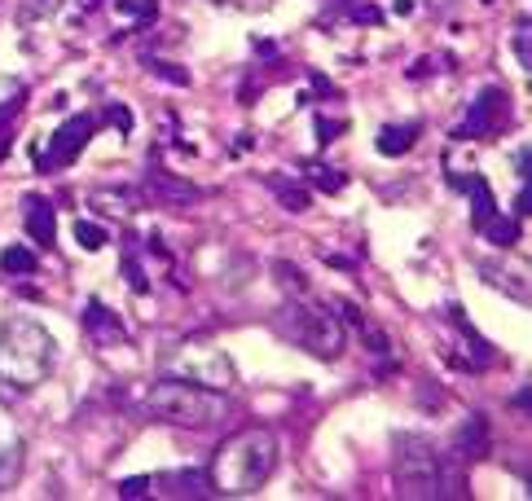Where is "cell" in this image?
Returning a JSON list of instances; mask_svg holds the SVG:
<instances>
[{"mask_svg":"<svg viewBox=\"0 0 532 501\" xmlns=\"http://www.w3.org/2000/svg\"><path fill=\"white\" fill-rule=\"evenodd\" d=\"M58 365L53 334L27 317H14L0 326V405H18L31 396Z\"/></svg>","mask_w":532,"mask_h":501,"instance_id":"obj_1","label":"cell"},{"mask_svg":"<svg viewBox=\"0 0 532 501\" xmlns=\"http://www.w3.org/2000/svg\"><path fill=\"white\" fill-rule=\"evenodd\" d=\"M392 480L396 497L409 501H453L467 497V480H462L458 462L449 453H440L427 436H396V458H392Z\"/></svg>","mask_w":532,"mask_h":501,"instance_id":"obj_2","label":"cell"},{"mask_svg":"<svg viewBox=\"0 0 532 501\" xmlns=\"http://www.w3.org/2000/svg\"><path fill=\"white\" fill-rule=\"evenodd\" d=\"M277 471V440L264 427H247L234 440L220 444L212 462V484L216 497H251L260 493V484H269Z\"/></svg>","mask_w":532,"mask_h":501,"instance_id":"obj_3","label":"cell"},{"mask_svg":"<svg viewBox=\"0 0 532 501\" xmlns=\"http://www.w3.org/2000/svg\"><path fill=\"white\" fill-rule=\"evenodd\" d=\"M146 409L159 422H172V427L207 431V427H216V422H225L229 400H225V392L194 383V378H159L146 392Z\"/></svg>","mask_w":532,"mask_h":501,"instance_id":"obj_4","label":"cell"},{"mask_svg":"<svg viewBox=\"0 0 532 501\" xmlns=\"http://www.w3.org/2000/svg\"><path fill=\"white\" fill-rule=\"evenodd\" d=\"M277 334L291 339L295 348H304L308 356H317V361H335L343 352L339 317L330 313L326 304H317V299H295V304H286L282 313H277Z\"/></svg>","mask_w":532,"mask_h":501,"instance_id":"obj_5","label":"cell"},{"mask_svg":"<svg viewBox=\"0 0 532 501\" xmlns=\"http://www.w3.org/2000/svg\"><path fill=\"white\" fill-rule=\"evenodd\" d=\"M506 124H511V93H506V88H497V84H489L471 102L467 124L453 132V137H458V141H493Z\"/></svg>","mask_w":532,"mask_h":501,"instance_id":"obj_6","label":"cell"},{"mask_svg":"<svg viewBox=\"0 0 532 501\" xmlns=\"http://www.w3.org/2000/svg\"><path fill=\"white\" fill-rule=\"evenodd\" d=\"M93 132H97V119L93 115H71L66 124L49 137V150L40 154V172H53V167H66V163H75L80 159V150L93 141Z\"/></svg>","mask_w":532,"mask_h":501,"instance_id":"obj_7","label":"cell"},{"mask_svg":"<svg viewBox=\"0 0 532 501\" xmlns=\"http://www.w3.org/2000/svg\"><path fill=\"white\" fill-rule=\"evenodd\" d=\"M489 453H493L489 418H484V414H467V422L453 431V458H462V462H484Z\"/></svg>","mask_w":532,"mask_h":501,"instance_id":"obj_8","label":"cell"},{"mask_svg":"<svg viewBox=\"0 0 532 501\" xmlns=\"http://www.w3.org/2000/svg\"><path fill=\"white\" fill-rule=\"evenodd\" d=\"M146 194L159 207H190V203H198V185L172 176L168 167H150V172H146Z\"/></svg>","mask_w":532,"mask_h":501,"instance_id":"obj_9","label":"cell"},{"mask_svg":"<svg viewBox=\"0 0 532 501\" xmlns=\"http://www.w3.org/2000/svg\"><path fill=\"white\" fill-rule=\"evenodd\" d=\"M159 493L163 497H176V501H203V497H216V484H212V471H168V475H159Z\"/></svg>","mask_w":532,"mask_h":501,"instance_id":"obj_10","label":"cell"},{"mask_svg":"<svg viewBox=\"0 0 532 501\" xmlns=\"http://www.w3.org/2000/svg\"><path fill=\"white\" fill-rule=\"evenodd\" d=\"M449 321L458 326V334H462V348H467V356H462L458 365H467V370H489V365L497 361V352L489 348V339H484V334L475 330L467 317H462V308H458V304H449Z\"/></svg>","mask_w":532,"mask_h":501,"instance_id":"obj_11","label":"cell"},{"mask_svg":"<svg viewBox=\"0 0 532 501\" xmlns=\"http://www.w3.org/2000/svg\"><path fill=\"white\" fill-rule=\"evenodd\" d=\"M84 330L93 334V343H102V348H110V343H124V339H128L124 321L110 313L102 299H88V304H84Z\"/></svg>","mask_w":532,"mask_h":501,"instance_id":"obj_12","label":"cell"},{"mask_svg":"<svg viewBox=\"0 0 532 501\" xmlns=\"http://www.w3.org/2000/svg\"><path fill=\"white\" fill-rule=\"evenodd\" d=\"M22 207H27V233L36 247H53V238H58V216H53V203L40 194H27L22 198Z\"/></svg>","mask_w":532,"mask_h":501,"instance_id":"obj_13","label":"cell"},{"mask_svg":"<svg viewBox=\"0 0 532 501\" xmlns=\"http://www.w3.org/2000/svg\"><path fill=\"white\" fill-rule=\"evenodd\" d=\"M264 189H269V194L277 198V203H282L286 211H308V203H313V194H308V185H299V181H291V176L286 172H264Z\"/></svg>","mask_w":532,"mask_h":501,"instance_id":"obj_14","label":"cell"},{"mask_svg":"<svg viewBox=\"0 0 532 501\" xmlns=\"http://www.w3.org/2000/svg\"><path fill=\"white\" fill-rule=\"evenodd\" d=\"M418 132H423L418 124H387V128L379 132V141H374V146H379L383 159H401V154L414 150Z\"/></svg>","mask_w":532,"mask_h":501,"instance_id":"obj_15","label":"cell"},{"mask_svg":"<svg viewBox=\"0 0 532 501\" xmlns=\"http://www.w3.org/2000/svg\"><path fill=\"white\" fill-rule=\"evenodd\" d=\"M462 189H471V225L480 229L484 220H489L493 211H497V198H493V189H489V181H484V176H471V181L462 185Z\"/></svg>","mask_w":532,"mask_h":501,"instance_id":"obj_16","label":"cell"},{"mask_svg":"<svg viewBox=\"0 0 532 501\" xmlns=\"http://www.w3.org/2000/svg\"><path fill=\"white\" fill-rule=\"evenodd\" d=\"M0 269H5L9 277H14V273L27 277V273H36V269H40V260H36V251H31V247H22V242H14V247H5V251H0Z\"/></svg>","mask_w":532,"mask_h":501,"instance_id":"obj_17","label":"cell"},{"mask_svg":"<svg viewBox=\"0 0 532 501\" xmlns=\"http://www.w3.org/2000/svg\"><path fill=\"white\" fill-rule=\"evenodd\" d=\"M480 233L493 242V247H515V242H519V225H515V220H506V216H497V211L480 225Z\"/></svg>","mask_w":532,"mask_h":501,"instance_id":"obj_18","label":"cell"},{"mask_svg":"<svg viewBox=\"0 0 532 501\" xmlns=\"http://www.w3.org/2000/svg\"><path fill=\"white\" fill-rule=\"evenodd\" d=\"M146 71L159 75V80H168V84H176V88H190V71H181V66H172V62L146 58Z\"/></svg>","mask_w":532,"mask_h":501,"instance_id":"obj_19","label":"cell"},{"mask_svg":"<svg viewBox=\"0 0 532 501\" xmlns=\"http://www.w3.org/2000/svg\"><path fill=\"white\" fill-rule=\"evenodd\" d=\"M124 277H128V286H132L137 295L150 291V277H146V269H141L137 255H132V247H124Z\"/></svg>","mask_w":532,"mask_h":501,"instance_id":"obj_20","label":"cell"},{"mask_svg":"<svg viewBox=\"0 0 532 501\" xmlns=\"http://www.w3.org/2000/svg\"><path fill=\"white\" fill-rule=\"evenodd\" d=\"M75 242H80L84 251H102L106 247V229L93 225V220H80V225H75Z\"/></svg>","mask_w":532,"mask_h":501,"instance_id":"obj_21","label":"cell"},{"mask_svg":"<svg viewBox=\"0 0 532 501\" xmlns=\"http://www.w3.org/2000/svg\"><path fill=\"white\" fill-rule=\"evenodd\" d=\"M308 176H313V185L317 189H326V194H339V189H343V181H348V176H343V172H335V167H308Z\"/></svg>","mask_w":532,"mask_h":501,"instance_id":"obj_22","label":"cell"},{"mask_svg":"<svg viewBox=\"0 0 532 501\" xmlns=\"http://www.w3.org/2000/svg\"><path fill=\"white\" fill-rule=\"evenodd\" d=\"M150 488H154L150 475H132V480H119V484H115V493L124 497V501H137V497H146Z\"/></svg>","mask_w":532,"mask_h":501,"instance_id":"obj_23","label":"cell"},{"mask_svg":"<svg viewBox=\"0 0 532 501\" xmlns=\"http://www.w3.org/2000/svg\"><path fill=\"white\" fill-rule=\"evenodd\" d=\"M18 110H22V93L14 97V102H0V154H5V146H9V124L18 119Z\"/></svg>","mask_w":532,"mask_h":501,"instance_id":"obj_24","label":"cell"},{"mask_svg":"<svg viewBox=\"0 0 532 501\" xmlns=\"http://www.w3.org/2000/svg\"><path fill=\"white\" fill-rule=\"evenodd\" d=\"M119 14H132V18H159V0H119Z\"/></svg>","mask_w":532,"mask_h":501,"instance_id":"obj_25","label":"cell"},{"mask_svg":"<svg viewBox=\"0 0 532 501\" xmlns=\"http://www.w3.org/2000/svg\"><path fill=\"white\" fill-rule=\"evenodd\" d=\"M515 58L524 71H532V44H528V18H519V31H515Z\"/></svg>","mask_w":532,"mask_h":501,"instance_id":"obj_26","label":"cell"},{"mask_svg":"<svg viewBox=\"0 0 532 501\" xmlns=\"http://www.w3.org/2000/svg\"><path fill=\"white\" fill-rule=\"evenodd\" d=\"M273 269H277V273H282V286H286V291H299V295H304V291H308V286H304V273H299V269H295V264H286V260H277V264H273Z\"/></svg>","mask_w":532,"mask_h":501,"instance_id":"obj_27","label":"cell"},{"mask_svg":"<svg viewBox=\"0 0 532 501\" xmlns=\"http://www.w3.org/2000/svg\"><path fill=\"white\" fill-rule=\"evenodd\" d=\"M106 119H110V124H115L119 132H132V110H128V106H110Z\"/></svg>","mask_w":532,"mask_h":501,"instance_id":"obj_28","label":"cell"},{"mask_svg":"<svg viewBox=\"0 0 532 501\" xmlns=\"http://www.w3.org/2000/svg\"><path fill=\"white\" fill-rule=\"evenodd\" d=\"M348 18H352V22H379L383 14L370 5V0H365V5H352V9H348Z\"/></svg>","mask_w":532,"mask_h":501,"instance_id":"obj_29","label":"cell"},{"mask_svg":"<svg viewBox=\"0 0 532 501\" xmlns=\"http://www.w3.org/2000/svg\"><path fill=\"white\" fill-rule=\"evenodd\" d=\"M335 132H343V124H330L326 115H317V141H321V146H330V141H335Z\"/></svg>","mask_w":532,"mask_h":501,"instance_id":"obj_30","label":"cell"},{"mask_svg":"<svg viewBox=\"0 0 532 501\" xmlns=\"http://www.w3.org/2000/svg\"><path fill=\"white\" fill-rule=\"evenodd\" d=\"M313 84H317V93H326V97H335V93H339V88H335V84H330V80H326V75H313Z\"/></svg>","mask_w":532,"mask_h":501,"instance_id":"obj_31","label":"cell"},{"mask_svg":"<svg viewBox=\"0 0 532 501\" xmlns=\"http://www.w3.org/2000/svg\"><path fill=\"white\" fill-rule=\"evenodd\" d=\"M515 216H519V220L528 216V189H519V194H515Z\"/></svg>","mask_w":532,"mask_h":501,"instance_id":"obj_32","label":"cell"},{"mask_svg":"<svg viewBox=\"0 0 532 501\" xmlns=\"http://www.w3.org/2000/svg\"><path fill=\"white\" fill-rule=\"evenodd\" d=\"M146 251H150V255H168V247H163V238H159V233H150V242H146Z\"/></svg>","mask_w":532,"mask_h":501,"instance_id":"obj_33","label":"cell"},{"mask_svg":"<svg viewBox=\"0 0 532 501\" xmlns=\"http://www.w3.org/2000/svg\"><path fill=\"white\" fill-rule=\"evenodd\" d=\"M528 405H532V392H528V387H519V392H515V409H524V414H528Z\"/></svg>","mask_w":532,"mask_h":501,"instance_id":"obj_34","label":"cell"},{"mask_svg":"<svg viewBox=\"0 0 532 501\" xmlns=\"http://www.w3.org/2000/svg\"><path fill=\"white\" fill-rule=\"evenodd\" d=\"M515 167H519V176H528V150L515 154Z\"/></svg>","mask_w":532,"mask_h":501,"instance_id":"obj_35","label":"cell"},{"mask_svg":"<svg viewBox=\"0 0 532 501\" xmlns=\"http://www.w3.org/2000/svg\"><path fill=\"white\" fill-rule=\"evenodd\" d=\"M97 5H102V0H84V9H97Z\"/></svg>","mask_w":532,"mask_h":501,"instance_id":"obj_36","label":"cell"},{"mask_svg":"<svg viewBox=\"0 0 532 501\" xmlns=\"http://www.w3.org/2000/svg\"><path fill=\"white\" fill-rule=\"evenodd\" d=\"M484 5H493V0H484Z\"/></svg>","mask_w":532,"mask_h":501,"instance_id":"obj_37","label":"cell"},{"mask_svg":"<svg viewBox=\"0 0 532 501\" xmlns=\"http://www.w3.org/2000/svg\"><path fill=\"white\" fill-rule=\"evenodd\" d=\"M343 5H348V0H343Z\"/></svg>","mask_w":532,"mask_h":501,"instance_id":"obj_38","label":"cell"}]
</instances>
